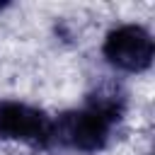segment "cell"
<instances>
[{
  "label": "cell",
  "instance_id": "1",
  "mask_svg": "<svg viewBox=\"0 0 155 155\" xmlns=\"http://www.w3.org/2000/svg\"><path fill=\"white\" fill-rule=\"evenodd\" d=\"M124 104V92L114 85H104L90 97L85 109L61 114L58 121H53L51 138H58L63 145L75 150H99L109 138L111 124L121 119Z\"/></svg>",
  "mask_w": 155,
  "mask_h": 155
},
{
  "label": "cell",
  "instance_id": "2",
  "mask_svg": "<svg viewBox=\"0 0 155 155\" xmlns=\"http://www.w3.org/2000/svg\"><path fill=\"white\" fill-rule=\"evenodd\" d=\"M102 51L111 65H116L126 73H140V70L150 68L155 44H153V36L148 34V29H143L138 24H124L107 34Z\"/></svg>",
  "mask_w": 155,
  "mask_h": 155
},
{
  "label": "cell",
  "instance_id": "3",
  "mask_svg": "<svg viewBox=\"0 0 155 155\" xmlns=\"http://www.w3.org/2000/svg\"><path fill=\"white\" fill-rule=\"evenodd\" d=\"M51 131L53 121L41 109L19 102H0V138L46 145L51 140Z\"/></svg>",
  "mask_w": 155,
  "mask_h": 155
}]
</instances>
